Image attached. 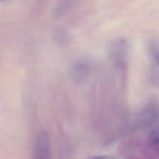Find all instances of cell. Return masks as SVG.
I'll return each mask as SVG.
<instances>
[{
  "instance_id": "obj_4",
  "label": "cell",
  "mask_w": 159,
  "mask_h": 159,
  "mask_svg": "<svg viewBox=\"0 0 159 159\" xmlns=\"http://www.w3.org/2000/svg\"><path fill=\"white\" fill-rule=\"evenodd\" d=\"M157 115V111L154 107H150L146 110V111L144 112V118H145L146 121L148 118H149V123L152 122L156 118Z\"/></svg>"
},
{
  "instance_id": "obj_3",
  "label": "cell",
  "mask_w": 159,
  "mask_h": 159,
  "mask_svg": "<svg viewBox=\"0 0 159 159\" xmlns=\"http://www.w3.org/2000/svg\"><path fill=\"white\" fill-rule=\"evenodd\" d=\"M149 140L151 145L159 151V128L154 129L151 133Z\"/></svg>"
},
{
  "instance_id": "obj_1",
  "label": "cell",
  "mask_w": 159,
  "mask_h": 159,
  "mask_svg": "<svg viewBox=\"0 0 159 159\" xmlns=\"http://www.w3.org/2000/svg\"><path fill=\"white\" fill-rule=\"evenodd\" d=\"M50 139L48 134L42 132L39 134L36 140L34 156L38 159H48L51 157Z\"/></svg>"
},
{
  "instance_id": "obj_2",
  "label": "cell",
  "mask_w": 159,
  "mask_h": 159,
  "mask_svg": "<svg viewBox=\"0 0 159 159\" xmlns=\"http://www.w3.org/2000/svg\"><path fill=\"white\" fill-rule=\"evenodd\" d=\"M68 74L72 80L76 82L82 83L88 79L90 74V68L84 63H77L70 67Z\"/></svg>"
}]
</instances>
